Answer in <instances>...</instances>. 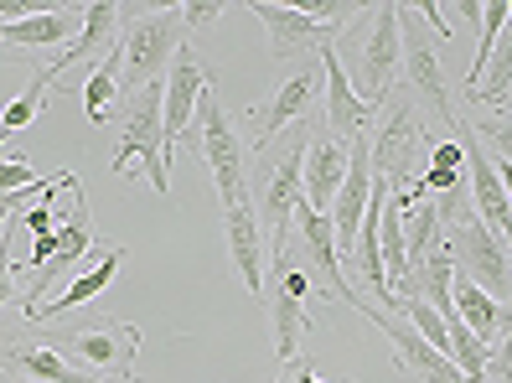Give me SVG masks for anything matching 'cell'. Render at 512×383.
<instances>
[{"label":"cell","instance_id":"cell-1","mask_svg":"<svg viewBox=\"0 0 512 383\" xmlns=\"http://www.w3.org/2000/svg\"><path fill=\"white\" fill-rule=\"evenodd\" d=\"M161 104H166V78L145 83L140 94H130L125 104L114 109V120H119L114 176H119V182H130V176H145L156 197H166V192H171V176H166V120H161Z\"/></svg>","mask_w":512,"mask_h":383},{"label":"cell","instance_id":"cell-2","mask_svg":"<svg viewBox=\"0 0 512 383\" xmlns=\"http://www.w3.org/2000/svg\"><path fill=\"white\" fill-rule=\"evenodd\" d=\"M368 32H347L352 42V88L357 99L383 109L388 99L399 94L404 78V37H399V6H368Z\"/></svg>","mask_w":512,"mask_h":383},{"label":"cell","instance_id":"cell-3","mask_svg":"<svg viewBox=\"0 0 512 383\" xmlns=\"http://www.w3.org/2000/svg\"><path fill=\"white\" fill-rule=\"evenodd\" d=\"M306 145H311V120H300L285 140L280 161H269L259 171V223L269 233V249H275V259L290 254V228H295V208L306 202Z\"/></svg>","mask_w":512,"mask_h":383},{"label":"cell","instance_id":"cell-4","mask_svg":"<svg viewBox=\"0 0 512 383\" xmlns=\"http://www.w3.org/2000/svg\"><path fill=\"white\" fill-rule=\"evenodd\" d=\"M399 37H404V78H399V94L425 114V125H440L450 130V140H461L466 120H456V99L445 88V73H440V47L414 32V16L409 6H399Z\"/></svg>","mask_w":512,"mask_h":383},{"label":"cell","instance_id":"cell-5","mask_svg":"<svg viewBox=\"0 0 512 383\" xmlns=\"http://www.w3.org/2000/svg\"><path fill=\"white\" fill-rule=\"evenodd\" d=\"M383 125L368 135V151H373V171L388 176V187L394 192H409L419 182V161H425V151L435 145V130L425 125V114H419L404 94H394L383 104Z\"/></svg>","mask_w":512,"mask_h":383},{"label":"cell","instance_id":"cell-6","mask_svg":"<svg viewBox=\"0 0 512 383\" xmlns=\"http://www.w3.org/2000/svg\"><path fill=\"white\" fill-rule=\"evenodd\" d=\"M197 130H202V161L207 171H213V187H218V202H223V213L228 208H244L249 197V145L238 140L233 120L223 114V99H218V88H207V94L197 99Z\"/></svg>","mask_w":512,"mask_h":383},{"label":"cell","instance_id":"cell-7","mask_svg":"<svg viewBox=\"0 0 512 383\" xmlns=\"http://www.w3.org/2000/svg\"><path fill=\"white\" fill-rule=\"evenodd\" d=\"M140 327H130V321H119V316H88V321H73V327H63L52 337L57 352H73V358L88 368V373H99V378H135V358H140Z\"/></svg>","mask_w":512,"mask_h":383},{"label":"cell","instance_id":"cell-8","mask_svg":"<svg viewBox=\"0 0 512 383\" xmlns=\"http://www.w3.org/2000/svg\"><path fill=\"white\" fill-rule=\"evenodd\" d=\"M187 42L182 32V6H150L145 16H135L130 32H119V57H125V99L140 94L145 83H156L176 47Z\"/></svg>","mask_w":512,"mask_h":383},{"label":"cell","instance_id":"cell-9","mask_svg":"<svg viewBox=\"0 0 512 383\" xmlns=\"http://www.w3.org/2000/svg\"><path fill=\"white\" fill-rule=\"evenodd\" d=\"M337 306H352L363 321H373V327L383 332V342L394 347V363H399V373H414L419 383H466L450 352H435V347H430L425 337H419V332L409 327V321H404L399 311H383V306L363 301L352 280H347V290H342V301H337Z\"/></svg>","mask_w":512,"mask_h":383},{"label":"cell","instance_id":"cell-10","mask_svg":"<svg viewBox=\"0 0 512 383\" xmlns=\"http://www.w3.org/2000/svg\"><path fill=\"white\" fill-rule=\"evenodd\" d=\"M109 249H114V244L94 228V218H88V197H83V187H78L68 218L57 223V254L32 275V290H26V301H21V316H37V311L47 306V290H52L57 280H63L68 270H78V264H94V254H109Z\"/></svg>","mask_w":512,"mask_h":383},{"label":"cell","instance_id":"cell-11","mask_svg":"<svg viewBox=\"0 0 512 383\" xmlns=\"http://www.w3.org/2000/svg\"><path fill=\"white\" fill-rule=\"evenodd\" d=\"M269 280H275V285H264V290H269V321H275V352H280V363H290L295 347H300V337L311 332L306 301H311L316 285H311V270H306V264L295 270L290 254L269 264Z\"/></svg>","mask_w":512,"mask_h":383},{"label":"cell","instance_id":"cell-12","mask_svg":"<svg viewBox=\"0 0 512 383\" xmlns=\"http://www.w3.org/2000/svg\"><path fill=\"white\" fill-rule=\"evenodd\" d=\"M316 94H321V57H316V63H300V73H290L275 94H269V104H254L249 109V120H254V151L264 156L269 140H275L280 130H295L300 120H306Z\"/></svg>","mask_w":512,"mask_h":383},{"label":"cell","instance_id":"cell-13","mask_svg":"<svg viewBox=\"0 0 512 383\" xmlns=\"http://www.w3.org/2000/svg\"><path fill=\"white\" fill-rule=\"evenodd\" d=\"M254 21H264V32H269V57L275 63H290V57H311L321 47H331L347 26H331V21H316L306 11H295V6H269V0H259V6H244Z\"/></svg>","mask_w":512,"mask_h":383},{"label":"cell","instance_id":"cell-14","mask_svg":"<svg viewBox=\"0 0 512 383\" xmlns=\"http://www.w3.org/2000/svg\"><path fill=\"white\" fill-rule=\"evenodd\" d=\"M316 57H321V94H326V114H321V120H326V135H337V140H347V145L363 140L383 109H373V104L357 99V88H352V78H347V68H342L337 42L321 47Z\"/></svg>","mask_w":512,"mask_h":383},{"label":"cell","instance_id":"cell-15","mask_svg":"<svg viewBox=\"0 0 512 383\" xmlns=\"http://www.w3.org/2000/svg\"><path fill=\"white\" fill-rule=\"evenodd\" d=\"M207 88H213V68H207L202 57L192 52V42H182V47H176V57H171L166 104H161V120H166V156L187 140V125L197 120V99L207 94Z\"/></svg>","mask_w":512,"mask_h":383},{"label":"cell","instance_id":"cell-16","mask_svg":"<svg viewBox=\"0 0 512 383\" xmlns=\"http://www.w3.org/2000/svg\"><path fill=\"white\" fill-rule=\"evenodd\" d=\"M0 373L16 383H104L99 373L73 368L63 352L42 337H21V342H0Z\"/></svg>","mask_w":512,"mask_h":383},{"label":"cell","instance_id":"cell-17","mask_svg":"<svg viewBox=\"0 0 512 383\" xmlns=\"http://www.w3.org/2000/svg\"><path fill=\"white\" fill-rule=\"evenodd\" d=\"M295 228H300V254H306V270L321 275V290L331 301H342L347 290V270H342V254H337V228H331V213H316L311 202L295 208Z\"/></svg>","mask_w":512,"mask_h":383},{"label":"cell","instance_id":"cell-18","mask_svg":"<svg viewBox=\"0 0 512 383\" xmlns=\"http://www.w3.org/2000/svg\"><path fill=\"white\" fill-rule=\"evenodd\" d=\"M130 21V6H83V32L52 57L47 68H37V78H47L57 88V78H63L73 63H88L94 52H114L119 47V26Z\"/></svg>","mask_w":512,"mask_h":383},{"label":"cell","instance_id":"cell-19","mask_svg":"<svg viewBox=\"0 0 512 383\" xmlns=\"http://www.w3.org/2000/svg\"><path fill=\"white\" fill-rule=\"evenodd\" d=\"M78 6H52V11H42V16H32V21H11V26H0V52H11V57H21V52H47V47H68L83 26H78Z\"/></svg>","mask_w":512,"mask_h":383},{"label":"cell","instance_id":"cell-20","mask_svg":"<svg viewBox=\"0 0 512 383\" xmlns=\"http://www.w3.org/2000/svg\"><path fill=\"white\" fill-rule=\"evenodd\" d=\"M342 176H347V140L326 135V130H311V145H306V202L316 213H331V202L342 192Z\"/></svg>","mask_w":512,"mask_h":383},{"label":"cell","instance_id":"cell-21","mask_svg":"<svg viewBox=\"0 0 512 383\" xmlns=\"http://www.w3.org/2000/svg\"><path fill=\"white\" fill-rule=\"evenodd\" d=\"M125 270V244H114L109 254H99L94 264H83L78 270V280L63 290V296H52L37 316H26V327H42V321H57V316H68L73 306H83V301H94V296H104V290L114 285V275Z\"/></svg>","mask_w":512,"mask_h":383},{"label":"cell","instance_id":"cell-22","mask_svg":"<svg viewBox=\"0 0 512 383\" xmlns=\"http://www.w3.org/2000/svg\"><path fill=\"white\" fill-rule=\"evenodd\" d=\"M223 228H228V254H233V270L238 280H244L249 296H264V254H259V213H254V202H244V208H228L223 213Z\"/></svg>","mask_w":512,"mask_h":383},{"label":"cell","instance_id":"cell-23","mask_svg":"<svg viewBox=\"0 0 512 383\" xmlns=\"http://www.w3.org/2000/svg\"><path fill=\"white\" fill-rule=\"evenodd\" d=\"M450 296H456V316L466 321V332H471L481 347H497V342H502V332L512 327V311H502L487 290L471 285V280H461V275H456V285H450Z\"/></svg>","mask_w":512,"mask_h":383},{"label":"cell","instance_id":"cell-24","mask_svg":"<svg viewBox=\"0 0 512 383\" xmlns=\"http://www.w3.org/2000/svg\"><path fill=\"white\" fill-rule=\"evenodd\" d=\"M507 88H512V21L502 26V37H497V47L487 57V68H481V78H476V88H471L466 99H476V104H507Z\"/></svg>","mask_w":512,"mask_h":383},{"label":"cell","instance_id":"cell-25","mask_svg":"<svg viewBox=\"0 0 512 383\" xmlns=\"http://www.w3.org/2000/svg\"><path fill=\"white\" fill-rule=\"evenodd\" d=\"M47 78H37L32 73V83H26L21 88V94L6 104V109H0V140H6L11 130H26V125H37V114H42V104H47Z\"/></svg>","mask_w":512,"mask_h":383},{"label":"cell","instance_id":"cell-26","mask_svg":"<svg viewBox=\"0 0 512 383\" xmlns=\"http://www.w3.org/2000/svg\"><path fill=\"white\" fill-rule=\"evenodd\" d=\"M471 135H476L481 145H492L502 166H512V114H507V109H502V114H492V120H476V125H471Z\"/></svg>","mask_w":512,"mask_h":383},{"label":"cell","instance_id":"cell-27","mask_svg":"<svg viewBox=\"0 0 512 383\" xmlns=\"http://www.w3.org/2000/svg\"><path fill=\"white\" fill-rule=\"evenodd\" d=\"M37 182H47V176H37L26 156H11V161L0 156V192H21V187H37Z\"/></svg>","mask_w":512,"mask_h":383},{"label":"cell","instance_id":"cell-28","mask_svg":"<svg viewBox=\"0 0 512 383\" xmlns=\"http://www.w3.org/2000/svg\"><path fill=\"white\" fill-rule=\"evenodd\" d=\"M487 378L492 383H512V327L502 332V342L492 347V358H487Z\"/></svg>","mask_w":512,"mask_h":383},{"label":"cell","instance_id":"cell-29","mask_svg":"<svg viewBox=\"0 0 512 383\" xmlns=\"http://www.w3.org/2000/svg\"><path fill=\"white\" fill-rule=\"evenodd\" d=\"M16 301V259H11V233L0 239V311Z\"/></svg>","mask_w":512,"mask_h":383},{"label":"cell","instance_id":"cell-30","mask_svg":"<svg viewBox=\"0 0 512 383\" xmlns=\"http://www.w3.org/2000/svg\"><path fill=\"white\" fill-rule=\"evenodd\" d=\"M430 166H435V171H461V166H466L461 140H435V145H430Z\"/></svg>","mask_w":512,"mask_h":383},{"label":"cell","instance_id":"cell-31","mask_svg":"<svg viewBox=\"0 0 512 383\" xmlns=\"http://www.w3.org/2000/svg\"><path fill=\"white\" fill-rule=\"evenodd\" d=\"M280 368H285V373H280L275 383H321V378H316V363L306 358V352H300V358H290V363H280Z\"/></svg>","mask_w":512,"mask_h":383},{"label":"cell","instance_id":"cell-32","mask_svg":"<svg viewBox=\"0 0 512 383\" xmlns=\"http://www.w3.org/2000/svg\"><path fill=\"white\" fill-rule=\"evenodd\" d=\"M414 16H419V21H430L440 42H450V26H445V11L435 6V0H425V6H414Z\"/></svg>","mask_w":512,"mask_h":383},{"label":"cell","instance_id":"cell-33","mask_svg":"<svg viewBox=\"0 0 512 383\" xmlns=\"http://www.w3.org/2000/svg\"><path fill=\"white\" fill-rule=\"evenodd\" d=\"M218 16H228V6H182V26H207Z\"/></svg>","mask_w":512,"mask_h":383},{"label":"cell","instance_id":"cell-34","mask_svg":"<svg viewBox=\"0 0 512 383\" xmlns=\"http://www.w3.org/2000/svg\"><path fill=\"white\" fill-rule=\"evenodd\" d=\"M119 383H140V378H119Z\"/></svg>","mask_w":512,"mask_h":383}]
</instances>
